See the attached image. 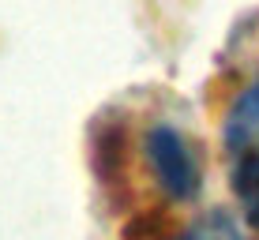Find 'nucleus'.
Returning <instances> with one entry per match:
<instances>
[{
	"mask_svg": "<svg viewBox=\"0 0 259 240\" xmlns=\"http://www.w3.org/2000/svg\"><path fill=\"white\" fill-rule=\"evenodd\" d=\"M177 240H240V233L233 225H229L226 218H207V221H199L195 229H188L184 236H177Z\"/></svg>",
	"mask_w": 259,
	"mask_h": 240,
	"instance_id": "obj_4",
	"label": "nucleus"
},
{
	"mask_svg": "<svg viewBox=\"0 0 259 240\" xmlns=\"http://www.w3.org/2000/svg\"><path fill=\"white\" fill-rule=\"evenodd\" d=\"M233 191L244 210V221L252 233H259V158H237L233 165Z\"/></svg>",
	"mask_w": 259,
	"mask_h": 240,
	"instance_id": "obj_3",
	"label": "nucleus"
},
{
	"mask_svg": "<svg viewBox=\"0 0 259 240\" xmlns=\"http://www.w3.org/2000/svg\"><path fill=\"white\" fill-rule=\"evenodd\" d=\"M147 162L154 169V180L173 195L177 203L199 195V162H195L188 139L169 124H154L147 131Z\"/></svg>",
	"mask_w": 259,
	"mask_h": 240,
	"instance_id": "obj_1",
	"label": "nucleus"
},
{
	"mask_svg": "<svg viewBox=\"0 0 259 240\" xmlns=\"http://www.w3.org/2000/svg\"><path fill=\"white\" fill-rule=\"evenodd\" d=\"M226 147L233 150V158H259V83L248 86L229 109Z\"/></svg>",
	"mask_w": 259,
	"mask_h": 240,
	"instance_id": "obj_2",
	"label": "nucleus"
}]
</instances>
